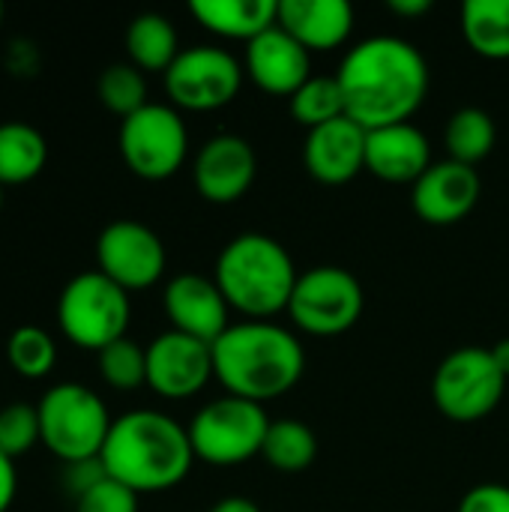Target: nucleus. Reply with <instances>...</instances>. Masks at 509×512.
Masks as SVG:
<instances>
[{"label": "nucleus", "instance_id": "1", "mask_svg": "<svg viewBox=\"0 0 509 512\" xmlns=\"http://www.w3.org/2000/svg\"><path fill=\"white\" fill-rule=\"evenodd\" d=\"M336 81L345 96V117L372 132L411 123L429 93V63L402 36H369L345 54Z\"/></svg>", "mask_w": 509, "mask_h": 512}, {"label": "nucleus", "instance_id": "2", "mask_svg": "<svg viewBox=\"0 0 509 512\" xmlns=\"http://www.w3.org/2000/svg\"><path fill=\"white\" fill-rule=\"evenodd\" d=\"M303 369L300 339L276 321H240L213 342V378L237 399H279L300 384Z\"/></svg>", "mask_w": 509, "mask_h": 512}, {"label": "nucleus", "instance_id": "3", "mask_svg": "<svg viewBox=\"0 0 509 512\" xmlns=\"http://www.w3.org/2000/svg\"><path fill=\"white\" fill-rule=\"evenodd\" d=\"M105 474L135 495L180 486L195 462L189 432L162 411H129L111 423L99 453Z\"/></svg>", "mask_w": 509, "mask_h": 512}, {"label": "nucleus", "instance_id": "4", "mask_svg": "<svg viewBox=\"0 0 509 512\" xmlns=\"http://www.w3.org/2000/svg\"><path fill=\"white\" fill-rule=\"evenodd\" d=\"M297 279L291 252L276 237L258 231L228 240L213 267V282L222 297L246 321H273L288 312Z\"/></svg>", "mask_w": 509, "mask_h": 512}, {"label": "nucleus", "instance_id": "5", "mask_svg": "<svg viewBox=\"0 0 509 512\" xmlns=\"http://www.w3.org/2000/svg\"><path fill=\"white\" fill-rule=\"evenodd\" d=\"M39 441L63 465L99 459L111 432V414L96 390L78 381L54 384L36 402Z\"/></svg>", "mask_w": 509, "mask_h": 512}, {"label": "nucleus", "instance_id": "6", "mask_svg": "<svg viewBox=\"0 0 509 512\" xmlns=\"http://www.w3.org/2000/svg\"><path fill=\"white\" fill-rule=\"evenodd\" d=\"M129 321V291H123L99 270L72 276L57 297V327L75 348L99 354L117 339H126Z\"/></svg>", "mask_w": 509, "mask_h": 512}, {"label": "nucleus", "instance_id": "7", "mask_svg": "<svg viewBox=\"0 0 509 512\" xmlns=\"http://www.w3.org/2000/svg\"><path fill=\"white\" fill-rule=\"evenodd\" d=\"M270 423L273 420L267 417L264 405L225 393L222 399L207 402L192 417L186 432L198 462L213 468H234L261 456Z\"/></svg>", "mask_w": 509, "mask_h": 512}, {"label": "nucleus", "instance_id": "8", "mask_svg": "<svg viewBox=\"0 0 509 512\" xmlns=\"http://www.w3.org/2000/svg\"><path fill=\"white\" fill-rule=\"evenodd\" d=\"M507 393V375L489 348H456L441 360L432 378L435 408L453 423H477L489 417Z\"/></svg>", "mask_w": 509, "mask_h": 512}, {"label": "nucleus", "instance_id": "9", "mask_svg": "<svg viewBox=\"0 0 509 512\" xmlns=\"http://www.w3.org/2000/svg\"><path fill=\"white\" fill-rule=\"evenodd\" d=\"M120 156L126 168L150 183L174 177L189 156V132L174 105L147 102L120 120Z\"/></svg>", "mask_w": 509, "mask_h": 512}, {"label": "nucleus", "instance_id": "10", "mask_svg": "<svg viewBox=\"0 0 509 512\" xmlns=\"http://www.w3.org/2000/svg\"><path fill=\"white\" fill-rule=\"evenodd\" d=\"M366 306L360 279L336 264H321L300 273L297 288L288 303V315L297 330L309 336H342L348 333Z\"/></svg>", "mask_w": 509, "mask_h": 512}, {"label": "nucleus", "instance_id": "11", "mask_svg": "<svg viewBox=\"0 0 509 512\" xmlns=\"http://www.w3.org/2000/svg\"><path fill=\"white\" fill-rule=\"evenodd\" d=\"M165 93L183 111H219L231 105L243 87L240 60L216 45H192L168 66Z\"/></svg>", "mask_w": 509, "mask_h": 512}, {"label": "nucleus", "instance_id": "12", "mask_svg": "<svg viewBox=\"0 0 509 512\" xmlns=\"http://www.w3.org/2000/svg\"><path fill=\"white\" fill-rule=\"evenodd\" d=\"M165 267V243L144 222L117 219L96 237V270L129 294L153 288L165 276Z\"/></svg>", "mask_w": 509, "mask_h": 512}, {"label": "nucleus", "instance_id": "13", "mask_svg": "<svg viewBox=\"0 0 509 512\" xmlns=\"http://www.w3.org/2000/svg\"><path fill=\"white\" fill-rule=\"evenodd\" d=\"M213 378V345L177 330L159 333L147 345V387L171 402L198 396Z\"/></svg>", "mask_w": 509, "mask_h": 512}, {"label": "nucleus", "instance_id": "14", "mask_svg": "<svg viewBox=\"0 0 509 512\" xmlns=\"http://www.w3.org/2000/svg\"><path fill=\"white\" fill-rule=\"evenodd\" d=\"M258 174V156L252 144L243 135H213L201 144L195 165H192V183L198 195L210 204H234L240 201Z\"/></svg>", "mask_w": 509, "mask_h": 512}, {"label": "nucleus", "instance_id": "15", "mask_svg": "<svg viewBox=\"0 0 509 512\" xmlns=\"http://www.w3.org/2000/svg\"><path fill=\"white\" fill-rule=\"evenodd\" d=\"M483 195L480 171L456 159L432 162V168L414 183L411 204L429 225H456L471 216Z\"/></svg>", "mask_w": 509, "mask_h": 512}, {"label": "nucleus", "instance_id": "16", "mask_svg": "<svg viewBox=\"0 0 509 512\" xmlns=\"http://www.w3.org/2000/svg\"><path fill=\"white\" fill-rule=\"evenodd\" d=\"M162 306L171 321V330L201 339L207 345H213L231 327V306L222 297L219 285L198 273L174 276L162 291Z\"/></svg>", "mask_w": 509, "mask_h": 512}, {"label": "nucleus", "instance_id": "17", "mask_svg": "<svg viewBox=\"0 0 509 512\" xmlns=\"http://www.w3.org/2000/svg\"><path fill=\"white\" fill-rule=\"evenodd\" d=\"M303 168L324 186L351 183L366 168V129L348 117L306 132Z\"/></svg>", "mask_w": 509, "mask_h": 512}, {"label": "nucleus", "instance_id": "18", "mask_svg": "<svg viewBox=\"0 0 509 512\" xmlns=\"http://www.w3.org/2000/svg\"><path fill=\"white\" fill-rule=\"evenodd\" d=\"M246 72L258 90L291 99L312 78V54L273 24L246 45Z\"/></svg>", "mask_w": 509, "mask_h": 512}, {"label": "nucleus", "instance_id": "19", "mask_svg": "<svg viewBox=\"0 0 509 512\" xmlns=\"http://www.w3.org/2000/svg\"><path fill=\"white\" fill-rule=\"evenodd\" d=\"M432 168V144L414 123L366 132V171L384 183H417Z\"/></svg>", "mask_w": 509, "mask_h": 512}, {"label": "nucleus", "instance_id": "20", "mask_svg": "<svg viewBox=\"0 0 509 512\" xmlns=\"http://www.w3.org/2000/svg\"><path fill=\"white\" fill-rule=\"evenodd\" d=\"M276 24L309 54L333 51L348 42L354 30V9L348 0H279Z\"/></svg>", "mask_w": 509, "mask_h": 512}, {"label": "nucleus", "instance_id": "21", "mask_svg": "<svg viewBox=\"0 0 509 512\" xmlns=\"http://www.w3.org/2000/svg\"><path fill=\"white\" fill-rule=\"evenodd\" d=\"M192 18L222 36V39H243L246 45L276 24L279 3L276 0H192Z\"/></svg>", "mask_w": 509, "mask_h": 512}, {"label": "nucleus", "instance_id": "22", "mask_svg": "<svg viewBox=\"0 0 509 512\" xmlns=\"http://www.w3.org/2000/svg\"><path fill=\"white\" fill-rule=\"evenodd\" d=\"M45 162L48 141L36 126L24 120L0 123V186H24L36 180Z\"/></svg>", "mask_w": 509, "mask_h": 512}, {"label": "nucleus", "instance_id": "23", "mask_svg": "<svg viewBox=\"0 0 509 512\" xmlns=\"http://www.w3.org/2000/svg\"><path fill=\"white\" fill-rule=\"evenodd\" d=\"M174 24L159 12H141L126 27V54L129 63L141 72H168V66L180 54Z\"/></svg>", "mask_w": 509, "mask_h": 512}, {"label": "nucleus", "instance_id": "24", "mask_svg": "<svg viewBox=\"0 0 509 512\" xmlns=\"http://www.w3.org/2000/svg\"><path fill=\"white\" fill-rule=\"evenodd\" d=\"M462 33L474 54L509 60V0H468L462 6Z\"/></svg>", "mask_w": 509, "mask_h": 512}, {"label": "nucleus", "instance_id": "25", "mask_svg": "<svg viewBox=\"0 0 509 512\" xmlns=\"http://www.w3.org/2000/svg\"><path fill=\"white\" fill-rule=\"evenodd\" d=\"M318 456V438L303 420H273L261 447V459L282 471V474H300L306 471Z\"/></svg>", "mask_w": 509, "mask_h": 512}, {"label": "nucleus", "instance_id": "26", "mask_svg": "<svg viewBox=\"0 0 509 512\" xmlns=\"http://www.w3.org/2000/svg\"><path fill=\"white\" fill-rule=\"evenodd\" d=\"M498 141L495 120L483 108H459L444 129V144H447V159H456L462 165L477 168Z\"/></svg>", "mask_w": 509, "mask_h": 512}, {"label": "nucleus", "instance_id": "27", "mask_svg": "<svg viewBox=\"0 0 509 512\" xmlns=\"http://www.w3.org/2000/svg\"><path fill=\"white\" fill-rule=\"evenodd\" d=\"M6 363L15 375L27 381H42L57 363V342L48 330L36 324L15 327L6 339Z\"/></svg>", "mask_w": 509, "mask_h": 512}, {"label": "nucleus", "instance_id": "28", "mask_svg": "<svg viewBox=\"0 0 509 512\" xmlns=\"http://www.w3.org/2000/svg\"><path fill=\"white\" fill-rule=\"evenodd\" d=\"M291 114L300 126H306V132L345 117V96L336 75H312L291 96Z\"/></svg>", "mask_w": 509, "mask_h": 512}, {"label": "nucleus", "instance_id": "29", "mask_svg": "<svg viewBox=\"0 0 509 512\" xmlns=\"http://www.w3.org/2000/svg\"><path fill=\"white\" fill-rule=\"evenodd\" d=\"M96 96L120 120L141 111L150 102L147 99V78L132 63H111L108 69H102V75L96 81Z\"/></svg>", "mask_w": 509, "mask_h": 512}, {"label": "nucleus", "instance_id": "30", "mask_svg": "<svg viewBox=\"0 0 509 512\" xmlns=\"http://www.w3.org/2000/svg\"><path fill=\"white\" fill-rule=\"evenodd\" d=\"M96 357H99L96 360L99 363V378L111 390L132 393V390L147 387V348H141L129 336L117 339L108 348H102Z\"/></svg>", "mask_w": 509, "mask_h": 512}, {"label": "nucleus", "instance_id": "31", "mask_svg": "<svg viewBox=\"0 0 509 512\" xmlns=\"http://www.w3.org/2000/svg\"><path fill=\"white\" fill-rule=\"evenodd\" d=\"M39 441V411L30 402H9L0 408V453L12 462L30 453Z\"/></svg>", "mask_w": 509, "mask_h": 512}, {"label": "nucleus", "instance_id": "32", "mask_svg": "<svg viewBox=\"0 0 509 512\" xmlns=\"http://www.w3.org/2000/svg\"><path fill=\"white\" fill-rule=\"evenodd\" d=\"M75 512H138V495L105 477L75 498Z\"/></svg>", "mask_w": 509, "mask_h": 512}, {"label": "nucleus", "instance_id": "33", "mask_svg": "<svg viewBox=\"0 0 509 512\" xmlns=\"http://www.w3.org/2000/svg\"><path fill=\"white\" fill-rule=\"evenodd\" d=\"M456 512H509V486L480 483L459 501Z\"/></svg>", "mask_w": 509, "mask_h": 512}, {"label": "nucleus", "instance_id": "34", "mask_svg": "<svg viewBox=\"0 0 509 512\" xmlns=\"http://www.w3.org/2000/svg\"><path fill=\"white\" fill-rule=\"evenodd\" d=\"M15 492H18V471H15V462L9 456L0 453V512H6L15 501Z\"/></svg>", "mask_w": 509, "mask_h": 512}, {"label": "nucleus", "instance_id": "35", "mask_svg": "<svg viewBox=\"0 0 509 512\" xmlns=\"http://www.w3.org/2000/svg\"><path fill=\"white\" fill-rule=\"evenodd\" d=\"M387 6H390V12H396L402 18H417V15H426L432 9L429 0H390Z\"/></svg>", "mask_w": 509, "mask_h": 512}, {"label": "nucleus", "instance_id": "36", "mask_svg": "<svg viewBox=\"0 0 509 512\" xmlns=\"http://www.w3.org/2000/svg\"><path fill=\"white\" fill-rule=\"evenodd\" d=\"M210 512H261V507L249 498H240V495H231V498H222L216 501Z\"/></svg>", "mask_w": 509, "mask_h": 512}, {"label": "nucleus", "instance_id": "37", "mask_svg": "<svg viewBox=\"0 0 509 512\" xmlns=\"http://www.w3.org/2000/svg\"><path fill=\"white\" fill-rule=\"evenodd\" d=\"M492 357H495V363H498V369L507 375V381H509V339H501V342H495L492 348Z\"/></svg>", "mask_w": 509, "mask_h": 512}, {"label": "nucleus", "instance_id": "38", "mask_svg": "<svg viewBox=\"0 0 509 512\" xmlns=\"http://www.w3.org/2000/svg\"><path fill=\"white\" fill-rule=\"evenodd\" d=\"M0 210H3V186H0Z\"/></svg>", "mask_w": 509, "mask_h": 512}, {"label": "nucleus", "instance_id": "39", "mask_svg": "<svg viewBox=\"0 0 509 512\" xmlns=\"http://www.w3.org/2000/svg\"><path fill=\"white\" fill-rule=\"evenodd\" d=\"M0 27H3V3H0Z\"/></svg>", "mask_w": 509, "mask_h": 512}]
</instances>
